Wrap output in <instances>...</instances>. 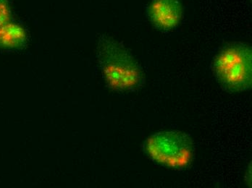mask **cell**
I'll return each mask as SVG.
<instances>
[{"instance_id":"6da1fadb","label":"cell","mask_w":252,"mask_h":188,"mask_svg":"<svg viewBox=\"0 0 252 188\" xmlns=\"http://www.w3.org/2000/svg\"><path fill=\"white\" fill-rule=\"evenodd\" d=\"M96 59L104 81L114 91L130 92L138 89L144 82V74L136 59L113 38H99Z\"/></svg>"},{"instance_id":"3957f363","label":"cell","mask_w":252,"mask_h":188,"mask_svg":"<svg viewBox=\"0 0 252 188\" xmlns=\"http://www.w3.org/2000/svg\"><path fill=\"white\" fill-rule=\"evenodd\" d=\"M144 150L152 161L171 169H185L193 160L191 139L179 131H163L152 134L144 142Z\"/></svg>"},{"instance_id":"277c9868","label":"cell","mask_w":252,"mask_h":188,"mask_svg":"<svg viewBox=\"0 0 252 188\" xmlns=\"http://www.w3.org/2000/svg\"><path fill=\"white\" fill-rule=\"evenodd\" d=\"M147 15L156 28L169 31L176 28L182 19V4L179 0H152Z\"/></svg>"},{"instance_id":"7a4b0ae2","label":"cell","mask_w":252,"mask_h":188,"mask_svg":"<svg viewBox=\"0 0 252 188\" xmlns=\"http://www.w3.org/2000/svg\"><path fill=\"white\" fill-rule=\"evenodd\" d=\"M213 70L220 85L229 92L249 91L252 85V51L247 44L233 43L215 56Z\"/></svg>"},{"instance_id":"5b68a950","label":"cell","mask_w":252,"mask_h":188,"mask_svg":"<svg viewBox=\"0 0 252 188\" xmlns=\"http://www.w3.org/2000/svg\"><path fill=\"white\" fill-rule=\"evenodd\" d=\"M27 44V33L21 25L10 23L0 27V50H21Z\"/></svg>"},{"instance_id":"8992f818","label":"cell","mask_w":252,"mask_h":188,"mask_svg":"<svg viewBox=\"0 0 252 188\" xmlns=\"http://www.w3.org/2000/svg\"><path fill=\"white\" fill-rule=\"evenodd\" d=\"M12 22V13L7 0H0V27Z\"/></svg>"}]
</instances>
